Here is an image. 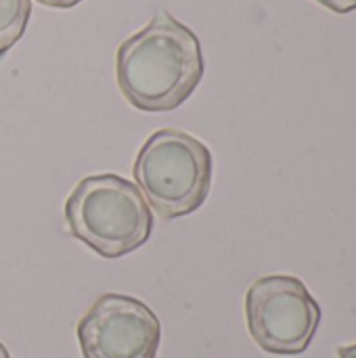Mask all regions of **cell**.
I'll use <instances>...</instances> for the list:
<instances>
[{
  "instance_id": "6da1fadb",
  "label": "cell",
  "mask_w": 356,
  "mask_h": 358,
  "mask_svg": "<svg viewBox=\"0 0 356 358\" xmlns=\"http://www.w3.org/2000/svg\"><path fill=\"white\" fill-rule=\"evenodd\" d=\"M206 71L201 42L191 27L159 10L115 52V80L141 111H172L199 86Z\"/></svg>"
},
{
  "instance_id": "7a4b0ae2",
  "label": "cell",
  "mask_w": 356,
  "mask_h": 358,
  "mask_svg": "<svg viewBox=\"0 0 356 358\" xmlns=\"http://www.w3.org/2000/svg\"><path fill=\"white\" fill-rule=\"evenodd\" d=\"M65 222L71 237L109 260L136 252L153 233L143 193L118 174L82 178L65 201Z\"/></svg>"
},
{
  "instance_id": "3957f363",
  "label": "cell",
  "mask_w": 356,
  "mask_h": 358,
  "mask_svg": "<svg viewBox=\"0 0 356 358\" xmlns=\"http://www.w3.org/2000/svg\"><path fill=\"white\" fill-rule=\"evenodd\" d=\"M132 172L149 208L174 220L193 214L208 199L212 153L199 138L176 128H162L145 141Z\"/></svg>"
},
{
  "instance_id": "277c9868",
  "label": "cell",
  "mask_w": 356,
  "mask_h": 358,
  "mask_svg": "<svg viewBox=\"0 0 356 358\" xmlns=\"http://www.w3.org/2000/svg\"><path fill=\"white\" fill-rule=\"evenodd\" d=\"M245 319L252 340L264 352L292 357L311 346L321 308L298 277L271 275L250 285Z\"/></svg>"
},
{
  "instance_id": "5b68a950",
  "label": "cell",
  "mask_w": 356,
  "mask_h": 358,
  "mask_svg": "<svg viewBox=\"0 0 356 358\" xmlns=\"http://www.w3.org/2000/svg\"><path fill=\"white\" fill-rule=\"evenodd\" d=\"M78 342L84 358H157L162 325L145 302L103 294L80 319Z\"/></svg>"
},
{
  "instance_id": "8992f818",
  "label": "cell",
  "mask_w": 356,
  "mask_h": 358,
  "mask_svg": "<svg viewBox=\"0 0 356 358\" xmlns=\"http://www.w3.org/2000/svg\"><path fill=\"white\" fill-rule=\"evenodd\" d=\"M31 0H0V57H4L25 34Z\"/></svg>"
},
{
  "instance_id": "52a82bcc",
  "label": "cell",
  "mask_w": 356,
  "mask_h": 358,
  "mask_svg": "<svg viewBox=\"0 0 356 358\" xmlns=\"http://www.w3.org/2000/svg\"><path fill=\"white\" fill-rule=\"evenodd\" d=\"M319 4L327 6L329 10H336V13H350L356 10V0H317Z\"/></svg>"
},
{
  "instance_id": "ba28073f",
  "label": "cell",
  "mask_w": 356,
  "mask_h": 358,
  "mask_svg": "<svg viewBox=\"0 0 356 358\" xmlns=\"http://www.w3.org/2000/svg\"><path fill=\"white\" fill-rule=\"evenodd\" d=\"M44 6H52V8H71L76 4H80L82 0H36Z\"/></svg>"
},
{
  "instance_id": "9c48e42d",
  "label": "cell",
  "mask_w": 356,
  "mask_h": 358,
  "mask_svg": "<svg viewBox=\"0 0 356 358\" xmlns=\"http://www.w3.org/2000/svg\"><path fill=\"white\" fill-rule=\"evenodd\" d=\"M338 357L356 358V344H353V346H340V348H338Z\"/></svg>"
},
{
  "instance_id": "30bf717a",
  "label": "cell",
  "mask_w": 356,
  "mask_h": 358,
  "mask_svg": "<svg viewBox=\"0 0 356 358\" xmlns=\"http://www.w3.org/2000/svg\"><path fill=\"white\" fill-rule=\"evenodd\" d=\"M0 358H10V355H8V348L0 342Z\"/></svg>"
}]
</instances>
